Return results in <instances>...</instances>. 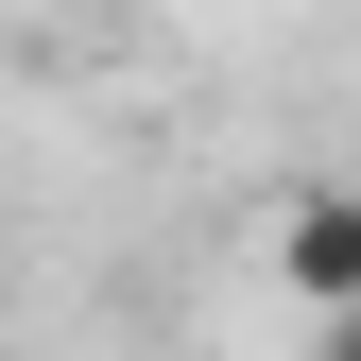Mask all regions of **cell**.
<instances>
[{
	"instance_id": "1",
	"label": "cell",
	"mask_w": 361,
	"mask_h": 361,
	"mask_svg": "<svg viewBox=\"0 0 361 361\" xmlns=\"http://www.w3.org/2000/svg\"><path fill=\"white\" fill-rule=\"evenodd\" d=\"M276 293L327 327V310H361V190H293L276 207Z\"/></svg>"
},
{
	"instance_id": "3",
	"label": "cell",
	"mask_w": 361,
	"mask_h": 361,
	"mask_svg": "<svg viewBox=\"0 0 361 361\" xmlns=\"http://www.w3.org/2000/svg\"><path fill=\"white\" fill-rule=\"evenodd\" d=\"M344 190H361V172H344Z\"/></svg>"
},
{
	"instance_id": "2",
	"label": "cell",
	"mask_w": 361,
	"mask_h": 361,
	"mask_svg": "<svg viewBox=\"0 0 361 361\" xmlns=\"http://www.w3.org/2000/svg\"><path fill=\"white\" fill-rule=\"evenodd\" d=\"M310 361H361V310H327V344H310Z\"/></svg>"
}]
</instances>
